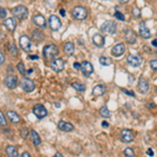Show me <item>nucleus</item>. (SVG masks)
Here are the masks:
<instances>
[{
    "label": "nucleus",
    "mask_w": 157,
    "mask_h": 157,
    "mask_svg": "<svg viewBox=\"0 0 157 157\" xmlns=\"http://www.w3.org/2000/svg\"><path fill=\"white\" fill-rule=\"evenodd\" d=\"M13 16L19 20H23L29 16V11L24 6H17L11 10Z\"/></svg>",
    "instance_id": "nucleus-1"
},
{
    "label": "nucleus",
    "mask_w": 157,
    "mask_h": 157,
    "mask_svg": "<svg viewBox=\"0 0 157 157\" xmlns=\"http://www.w3.org/2000/svg\"><path fill=\"white\" fill-rule=\"evenodd\" d=\"M58 54H59V49L55 44L46 45L43 48V56L46 60H52Z\"/></svg>",
    "instance_id": "nucleus-2"
},
{
    "label": "nucleus",
    "mask_w": 157,
    "mask_h": 157,
    "mask_svg": "<svg viewBox=\"0 0 157 157\" xmlns=\"http://www.w3.org/2000/svg\"><path fill=\"white\" fill-rule=\"evenodd\" d=\"M20 87H21V89H23L25 92H32V91L35 89L36 85H35L33 80H30L29 78H23L20 81Z\"/></svg>",
    "instance_id": "nucleus-3"
},
{
    "label": "nucleus",
    "mask_w": 157,
    "mask_h": 157,
    "mask_svg": "<svg viewBox=\"0 0 157 157\" xmlns=\"http://www.w3.org/2000/svg\"><path fill=\"white\" fill-rule=\"evenodd\" d=\"M33 113H34L39 120H42V118H44L45 116L47 115V110L44 106L41 105V104H37V105H35L34 108H33Z\"/></svg>",
    "instance_id": "nucleus-4"
},
{
    "label": "nucleus",
    "mask_w": 157,
    "mask_h": 157,
    "mask_svg": "<svg viewBox=\"0 0 157 157\" xmlns=\"http://www.w3.org/2000/svg\"><path fill=\"white\" fill-rule=\"evenodd\" d=\"M101 29L104 33H107L109 35H113L116 32V24L112 21H105L101 26Z\"/></svg>",
    "instance_id": "nucleus-5"
},
{
    "label": "nucleus",
    "mask_w": 157,
    "mask_h": 157,
    "mask_svg": "<svg viewBox=\"0 0 157 157\" xmlns=\"http://www.w3.org/2000/svg\"><path fill=\"white\" fill-rule=\"evenodd\" d=\"M72 16L78 20H84L87 17V11L83 6H75L72 10Z\"/></svg>",
    "instance_id": "nucleus-6"
},
{
    "label": "nucleus",
    "mask_w": 157,
    "mask_h": 157,
    "mask_svg": "<svg viewBox=\"0 0 157 157\" xmlns=\"http://www.w3.org/2000/svg\"><path fill=\"white\" fill-rule=\"evenodd\" d=\"M19 44H20V47L26 52H30V49H32V40L27 36H25V35L20 37Z\"/></svg>",
    "instance_id": "nucleus-7"
},
{
    "label": "nucleus",
    "mask_w": 157,
    "mask_h": 157,
    "mask_svg": "<svg viewBox=\"0 0 157 157\" xmlns=\"http://www.w3.org/2000/svg\"><path fill=\"white\" fill-rule=\"evenodd\" d=\"M81 72L83 73V75H85V77H90L91 75H92L93 72V66L92 64H91L90 62H88V61H84V62L81 63Z\"/></svg>",
    "instance_id": "nucleus-8"
},
{
    "label": "nucleus",
    "mask_w": 157,
    "mask_h": 157,
    "mask_svg": "<svg viewBox=\"0 0 157 157\" xmlns=\"http://www.w3.org/2000/svg\"><path fill=\"white\" fill-rule=\"evenodd\" d=\"M126 60H127L128 64L132 67L140 66L141 62H143V59H141L140 56H136V55H128Z\"/></svg>",
    "instance_id": "nucleus-9"
},
{
    "label": "nucleus",
    "mask_w": 157,
    "mask_h": 157,
    "mask_svg": "<svg viewBox=\"0 0 157 157\" xmlns=\"http://www.w3.org/2000/svg\"><path fill=\"white\" fill-rule=\"evenodd\" d=\"M65 67V63L62 59H54L50 62V68L55 72H61Z\"/></svg>",
    "instance_id": "nucleus-10"
},
{
    "label": "nucleus",
    "mask_w": 157,
    "mask_h": 157,
    "mask_svg": "<svg viewBox=\"0 0 157 157\" xmlns=\"http://www.w3.org/2000/svg\"><path fill=\"white\" fill-rule=\"evenodd\" d=\"M121 140L123 143L129 144V143H132L134 140V134L131 130L129 129H124L121 133Z\"/></svg>",
    "instance_id": "nucleus-11"
},
{
    "label": "nucleus",
    "mask_w": 157,
    "mask_h": 157,
    "mask_svg": "<svg viewBox=\"0 0 157 157\" xmlns=\"http://www.w3.org/2000/svg\"><path fill=\"white\" fill-rule=\"evenodd\" d=\"M4 84H6V87L10 88V89H14V88H16L17 84H18V78L14 75H6V77L4 78Z\"/></svg>",
    "instance_id": "nucleus-12"
},
{
    "label": "nucleus",
    "mask_w": 157,
    "mask_h": 157,
    "mask_svg": "<svg viewBox=\"0 0 157 157\" xmlns=\"http://www.w3.org/2000/svg\"><path fill=\"white\" fill-rule=\"evenodd\" d=\"M48 23H49L50 29H52V30H55V32L59 30L60 27H61V25H62L60 18L58 16H56V15H52V16L49 17Z\"/></svg>",
    "instance_id": "nucleus-13"
},
{
    "label": "nucleus",
    "mask_w": 157,
    "mask_h": 157,
    "mask_svg": "<svg viewBox=\"0 0 157 157\" xmlns=\"http://www.w3.org/2000/svg\"><path fill=\"white\" fill-rule=\"evenodd\" d=\"M33 22L35 25H37L38 27H41V29H45L46 27V20L41 14H37L33 17Z\"/></svg>",
    "instance_id": "nucleus-14"
},
{
    "label": "nucleus",
    "mask_w": 157,
    "mask_h": 157,
    "mask_svg": "<svg viewBox=\"0 0 157 157\" xmlns=\"http://www.w3.org/2000/svg\"><path fill=\"white\" fill-rule=\"evenodd\" d=\"M125 38L126 41H127L129 44H134L136 41H137V35L134 32L133 29H127L125 33Z\"/></svg>",
    "instance_id": "nucleus-15"
},
{
    "label": "nucleus",
    "mask_w": 157,
    "mask_h": 157,
    "mask_svg": "<svg viewBox=\"0 0 157 157\" xmlns=\"http://www.w3.org/2000/svg\"><path fill=\"white\" fill-rule=\"evenodd\" d=\"M138 91L140 93H147L149 91V83L145 78H140L138 80V84H137Z\"/></svg>",
    "instance_id": "nucleus-16"
},
{
    "label": "nucleus",
    "mask_w": 157,
    "mask_h": 157,
    "mask_svg": "<svg viewBox=\"0 0 157 157\" xmlns=\"http://www.w3.org/2000/svg\"><path fill=\"white\" fill-rule=\"evenodd\" d=\"M139 35H140L144 39H149V38L151 37V33L148 27H147L145 21H141L140 24H139Z\"/></svg>",
    "instance_id": "nucleus-17"
},
{
    "label": "nucleus",
    "mask_w": 157,
    "mask_h": 157,
    "mask_svg": "<svg viewBox=\"0 0 157 157\" xmlns=\"http://www.w3.org/2000/svg\"><path fill=\"white\" fill-rule=\"evenodd\" d=\"M125 49H126L125 44H124V43H118V44H116L115 46H113L111 52H112V56L118 58V57H121L124 52H125Z\"/></svg>",
    "instance_id": "nucleus-18"
},
{
    "label": "nucleus",
    "mask_w": 157,
    "mask_h": 157,
    "mask_svg": "<svg viewBox=\"0 0 157 157\" xmlns=\"http://www.w3.org/2000/svg\"><path fill=\"white\" fill-rule=\"evenodd\" d=\"M58 128H59L61 131H63V132H71V131H73V129H75L73 125L64 121H60L59 123H58Z\"/></svg>",
    "instance_id": "nucleus-19"
},
{
    "label": "nucleus",
    "mask_w": 157,
    "mask_h": 157,
    "mask_svg": "<svg viewBox=\"0 0 157 157\" xmlns=\"http://www.w3.org/2000/svg\"><path fill=\"white\" fill-rule=\"evenodd\" d=\"M92 42L97 47H103L104 45H105V38H104L102 35L97 34L92 37Z\"/></svg>",
    "instance_id": "nucleus-20"
},
{
    "label": "nucleus",
    "mask_w": 157,
    "mask_h": 157,
    "mask_svg": "<svg viewBox=\"0 0 157 157\" xmlns=\"http://www.w3.org/2000/svg\"><path fill=\"white\" fill-rule=\"evenodd\" d=\"M33 40H34L36 43H41L43 40H44V34L39 29H35L33 30Z\"/></svg>",
    "instance_id": "nucleus-21"
},
{
    "label": "nucleus",
    "mask_w": 157,
    "mask_h": 157,
    "mask_svg": "<svg viewBox=\"0 0 157 157\" xmlns=\"http://www.w3.org/2000/svg\"><path fill=\"white\" fill-rule=\"evenodd\" d=\"M105 92H106V87L101 84L94 86L92 89V94L94 95V97H102Z\"/></svg>",
    "instance_id": "nucleus-22"
},
{
    "label": "nucleus",
    "mask_w": 157,
    "mask_h": 157,
    "mask_svg": "<svg viewBox=\"0 0 157 157\" xmlns=\"http://www.w3.org/2000/svg\"><path fill=\"white\" fill-rule=\"evenodd\" d=\"M6 115H7V117H9V120L14 124H18L20 123V121H21V117H20L15 111H12V110L7 111Z\"/></svg>",
    "instance_id": "nucleus-23"
},
{
    "label": "nucleus",
    "mask_w": 157,
    "mask_h": 157,
    "mask_svg": "<svg viewBox=\"0 0 157 157\" xmlns=\"http://www.w3.org/2000/svg\"><path fill=\"white\" fill-rule=\"evenodd\" d=\"M4 25H6V27L7 29V30H10V32H14L15 29H16V21H15L14 18H7L4 20Z\"/></svg>",
    "instance_id": "nucleus-24"
},
{
    "label": "nucleus",
    "mask_w": 157,
    "mask_h": 157,
    "mask_svg": "<svg viewBox=\"0 0 157 157\" xmlns=\"http://www.w3.org/2000/svg\"><path fill=\"white\" fill-rule=\"evenodd\" d=\"M64 52L67 56H72L75 52V44L72 42H66L64 44Z\"/></svg>",
    "instance_id": "nucleus-25"
},
{
    "label": "nucleus",
    "mask_w": 157,
    "mask_h": 157,
    "mask_svg": "<svg viewBox=\"0 0 157 157\" xmlns=\"http://www.w3.org/2000/svg\"><path fill=\"white\" fill-rule=\"evenodd\" d=\"M6 153L10 157H17L18 156V150L14 146H7L6 149Z\"/></svg>",
    "instance_id": "nucleus-26"
},
{
    "label": "nucleus",
    "mask_w": 157,
    "mask_h": 157,
    "mask_svg": "<svg viewBox=\"0 0 157 157\" xmlns=\"http://www.w3.org/2000/svg\"><path fill=\"white\" fill-rule=\"evenodd\" d=\"M32 137H33V143H34L35 147H38L41 144V138H40V135L38 134L35 130H32Z\"/></svg>",
    "instance_id": "nucleus-27"
},
{
    "label": "nucleus",
    "mask_w": 157,
    "mask_h": 157,
    "mask_svg": "<svg viewBox=\"0 0 157 157\" xmlns=\"http://www.w3.org/2000/svg\"><path fill=\"white\" fill-rule=\"evenodd\" d=\"M100 114L102 115L103 117L108 118L111 116V112H110V110L106 107V106H103V107H101V109H100Z\"/></svg>",
    "instance_id": "nucleus-28"
},
{
    "label": "nucleus",
    "mask_w": 157,
    "mask_h": 157,
    "mask_svg": "<svg viewBox=\"0 0 157 157\" xmlns=\"http://www.w3.org/2000/svg\"><path fill=\"white\" fill-rule=\"evenodd\" d=\"M71 87L73 88V89H75L77 91H80V92H83V91L86 90V86L84 84H80V83H72L71 84Z\"/></svg>",
    "instance_id": "nucleus-29"
},
{
    "label": "nucleus",
    "mask_w": 157,
    "mask_h": 157,
    "mask_svg": "<svg viewBox=\"0 0 157 157\" xmlns=\"http://www.w3.org/2000/svg\"><path fill=\"white\" fill-rule=\"evenodd\" d=\"M100 63L103 65V66H109V65L112 64V60L110 58L107 57H101L100 58Z\"/></svg>",
    "instance_id": "nucleus-30"
},
{
    "label": "nucleus",
    "mask_w": 157,
    "mask_h": 157,
    "mask_svg": "<svg viewBox=\"0 0 157 157\" xmlns=\"http://www.w3.org/2000/svg\"><path fill=\"white\" fill-rule=\"evenodd\" d=\"M17 69L19 70V72L21 73L22 75H27V70L25 69L24 64L22 62H19L18 64H17Z\"/></svg>",
    "instance_id": "nucleus-31"
},
{
    "label": "nucleus",
    "mask_w": 157,
    "mask_h": 157,
    "mask_svg": "<svg viewBox=\"0 0 157 157\" xmlns=\"http://www.w3.org/2000/svg\"><path fill=\"white\" fill-rule=\"evenodd\" d=\"M124 154H125V156H128V157H133V156H135V153H134V151H133L131 148L125 149V151H124Z\"/></svg>",
    "instance_id": "nucleus-32"
},
{
    "label": "nucleus",
    "mask_w": 157,
    "mask_h": 157,
    "mask_svg": "<svg viewBox=\"0 0 157 157\" xmlns=\"http://www.w3.org/2000/svg\"><path fill=\"white\" fill-rule=\"evenodd\" d=\"M114 17L117 20H120V21H125V16H124V14H121V12H115Z\"/></svg>",
    "instance_id": "nucleus-33"
},
{
    "label": "nucleus",
    "mask_w": 157,
    "mask_h": 157,
    "mask_svg": "<svg viewBox=\"0 0 157 157\" xmlns=\"http://www.w3.org/2000/svg\"><path fill=\"white\" fill-rule=\"evenodd\" d=\"M150 67L152 68V70H154V71H157V60H151Z\"/></svg>",
    "instance_id": "nucleus-34"
},
{
    "label": "nucleus",
    "mask_w": 157,
    "mask_h": 157,
    "mask_svg": "<svg viewBox=\"0 0 157 157\" xmlns=\"http://www.w3.org/2000/svg\"><path fill=\"white\" fill-rule=\"evenodd\" d=\"M10 52H11L13 56H15V57H16L17 54H18V50H17L16 46H15L14 44L11 45V47H10Z\"/></svg>",
    "instance_id": "nucleus-35"
},
{
    "label": "nucleus",
    "mask_w": 157,
    "mask_h": 157,
    "mask_svg": "<svg viewBox=\"0 0 157 157\" xmlns=\"http://www.w3.org/2000/svg\"><path fill=\"white\" fill-rule=\"evenodd\" d=\"M0 124L1 126H6V117H4L3 113L0 112Z\"/></svg>",
    "instance_id": "nucleus-36"
},
{
    "label": "nucleus",
    "mask_w": 157,
    "mask_h": 157,
    "mask_svg": "<svg viewBox=\"0 0 157 157\" xmlns=\"http://www.w3.org/2000/svg\"><path fill=\"white\" fill-rule=\"evenodd\" d=\"M133 15H134V17H136V18H139L140 17V10H138L137 7L136 9H133Z\"/></svg>",
    "instance_id": "nucleus-37"
},
{
    "label": "nucleus",
    "mask_w": 157,
    "mask_h": 157,
    "mask_svg": "<svg viewBox=\"0 0 157 157\" xmlns=\"http://www.w3.org/2000/svg\"><path fill=\"white\" fill-rule=\"evenodd\" d=\"M0 11H1V14H0V17H1V19L3 20L4 18H6V11L4 10V7L3 6H1L0 7Z\"/></svg>",
    "instance_id": "nucleus-38"
},
{
    "label": "nucleus",
    "mask_w": 157,
    "mask_h": 157,
    "mask_svg": "<svg viewBox=\"0 0 157 157\" xmlns=\"http://www.w3.org/2000/svg\"><path fill=\"white\" fill-rule=\"evenodd\" d=\"M121 91H123V92H125L126 94H128V95H131V97H135V93H134L133 91H128L127 89H125V88H121Z\"/></svg>",
    "instance_id": "nucleus-39"
},
{
    "label": "nucleus",
    "mask_w": 157,
    "mask_h": 157,
    "mask_svg": "<svg viewBox=\"0 0 157 157\" xmlns=\"http://www.w3.org/2000/svg\"><path fill=\"white\" fill-rule=\"evenodd\" d=\"M4 61H6V58H4L3 52H0V65H3L4 64Z\"/></svg>",
    "instance_id": "nucleus-40"
},
{
    "label": "nucleus",
    "mask_w": 157,
    "mask_h": 157,
    "mask_svg": "<svg viewBox=\"0 0 157 157\" xmlns=\"http://www.w3.org/2000/svg\"><path fill=\"white\" fill-rule=\"evenodd\" d=\"M29 60H39V56H36V55L29 56Z\"/></svg>",
    "instance_id": "nucleus-41"
},
{
    "label": "nucleus",
    "mask_w": 157,
    "mask_h": 157,
    "mask_svg": "<svg viewBox=\"0 0 157 157\" xmlns=\"http://www.w3.org/2000/svg\"><path fill=\"white\" fill-rule=\"evenodd\" d=\"M27 132H29V131H27V129H26V128H24L23 130L21 131V133H22V137H24V138L26 137V133H27Z\"/></svg>",
    "instance_id": "nucleus-42"
},
{
    "label": "nucleus",
    "mask_w": 157,
    "mask_h": 157,
    "mask_svg": "<svg viewBox=\"0 0 157 157\" xmlns=\"http://www.w3.org/2000/svg\"><path fill=\"white\" fill-rule=\"evenodd\" d=\"M102 127H103V128H108V127H109V124L107 123V121H104L103 123H102Z\"/></svg>",
    "instance_id": "nucleus-43"
},
{
    "label": "nucleus",
    "mask_w": 157,
    "mask_h": 157,
    "mask_svg": "<svg viewBox=\"0 0 157 157\" xmlns=\"http://www.w3.org/2000/svg\"><path fill=\"white\" fill-rule=\"evenodd\" d=\"M147 154H148L149 156H153L154 155V153H153V151H152V149H148V151H147Z\"/></svg>",
    "instance_id": "nucleus-44"
},
{
    "label": "nucleus",
    "mask_w": 157,
    "mask_h": 157,
    "mask_svg": "<svg viewBox=\"0 0 157 157\" xmlns=\"http://www.w3.org/2000/svg\"><path fill=\"white\" fill-rule=\"evenodd\" d=\"M73 66H75V69H80V67H81V64L80 63H78V62H75V64H73Z\"/></svg>",
    "instance_id": "nucleus-45"
},
{
    "label": "nucleus",
    "mask_w": 157,
    "mask_h": 157,
    "mask_svg": "<svg viewBox=\"0 0 157 157\" xmlns=\"http://www.w3.org/2000/svg\"><path fill=\"white\" fill-rule=\"evenodd\" d=\"M60 14H61V16L64 17L65 15H66V14H65V10H64V9H61V10H60Z\"/></svg>",
    "instance_id": "nucleus-46"
},
{
    "label": "nucleus",
    "mask_w": 157,
    "mask_h": 157,
    "mask_svg": "<svg viewBox=\"0 0 157 157\" xmlns=\"http://www.w3.org/2000/svg\"><path fill=\"white\" fill-rule=\"evenodd\" d=\"M22 156H23V157H29L30 154L27 153V152H23V153H22Z\"/></svg>",
    "instance_id": "nucleus-47"
},
{
    "label": "nucleus",
    "mask_w": 157,
    "mask_h": 157,
    "mask_svg": "<svg viewBox=\"0 0 157 157\" xmlns=\"http://www.w3.org/2000/svg\"><path fill=\"white\" fill-rule=\"evenodd\" d=\"M129 1V0H118V2L121 4H124V3H127V2Z\"/></svg>",
    "instance_id": "nucleus-48"
},
{
    "label": "nucleus",
    "mask_w": 157,
    "mask_h": 157,
    "mask_svg": "<svg viewBox=\"0 0 157 157\" xmlns=\"http://www.w3.org/2000/svg\"><path fill=\"white\" fill-rule=\"evenodd\" d=\"M152 45H154V46H157V39H155V40H153V41H152Z\"/></svg>",
    "instance_id": "nucleus-49"
},
{
    "label": "nucleus",
    "mask_w": 157,
    "mask_h": 157,
    "mask_svg": "<svg viewBox=\"0 0 157 157\" xmlns=\"http://www.w3.org/2000/svg\"><path fill=\"white\" fill-rule=\"evenodd\" d=\"M33 71H34V69H33V68H30V69H29V70H27V75H30V73H32Z\"/></svg>",
    "instance_id": "nucleus-50"
},
{
    "label": "nucleus",
    "mask_w": 157,
    "mask_h": 157,
    "mask_svg": "<svg viewBox=\"0 0 157 157\" xmlns=\"http://www.w3.org/2000/svg\"><path fill=\"white\" fill-rule=\"evenodd\" d=\"M56 156H57V157H61L62 155H61V153H59V152H57V153H56Z\"/></svg>",
    "instance_id": "nucleus-51"
},
{
    "label": "nucleus",
    "mask_w": 157,
    "mask_h": 157,
    "mask_svg": "<svg viewBox=\"0 0 157 157\" xmlns=\"http://www.w3.org/2000/svg\"><path fill=\"white\" fill-rule=\"evenodd\" d=\"M155 52H156V54H157V46H156V49H155Z\"/></svg>",
    "instance_id": "nucleus-52"
}]
</instances>
